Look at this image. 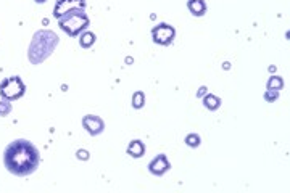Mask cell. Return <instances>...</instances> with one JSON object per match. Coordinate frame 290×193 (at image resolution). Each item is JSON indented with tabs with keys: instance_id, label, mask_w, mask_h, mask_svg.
<instances>
[{
	"instance_id": "1",
	"label": "cell",
	"mask_w": 290,
	"mask_h": 193,
	"mask_svg": "<svg viewBox=\"0 0 290 193\" xmlns=\"http://www.w3.org/2000/svg\"><path fill=\"white\" fill-rule=\"evenodd\" d=\"M41 156L39 150L35 148L29 140L18 139L11 142L5 148L4 153V164L11 174L24 177L32 174L39 166Z\"/></svg>"
},
{
	"instance_id": "2",
	"label": "cell",
	"mask_w": 290,
	"mask_h": 193,
	"mask_svg": "<svg viewBox=\"0 0 290 193\" xmlns=\"http://www.w3.org/2000/svg\"><path fill=\"white\" fill-rule=\"evenodd\" d=\"M58 35L50 29H41L32 35V41L29 44L28 58L31 65H41L42 62L50 56L58 45Z\"/></svg>"
},
{
	"instance_id": "3",
	"label": "cell",
	"mask_w": 290,
	"mask_h": 193,
	"mask_svg": "<svg viewBox=\"0 0 290 193\" xmlns=\"http://www.w3.org/2000/svg\"><path fill=\"white\" fill-rule=\"evenodd\" d=\"M89 23L90 20L86 13V8H72L58 18V26L62 28V31H65L69 37H76V35L86 31Z\"/></svg>"
},
{
	"instance_id": "4",
	"label": "cell",
	"mask_w": 290,
	"mask_h": 193,
	"mask_svg": "<svg viewBox=\"0 0 290 193\" xmlns=\"http://www.w3.org/2000/svg\"><path fill=\"white\" fill-rule=\"evenodd\" d=\"M24 92H26V86H24V82L18 76L7 78L0 82V96H2V100H18L24 95Z\"/></svg>"
},
{
	"instance_id": "5",
	"label": "cell",
	"mask_w": 290,
	"mask_h": 193,
	"mask_svg": "<svg viewBox=\"0 0 290 193\" xmlns=\"http://www.w3.org/2000/svg\"><path fill=\"white\" fill-rule=\"evenodd\" d=\"M176 37V29L168 23H160L152 29V39L158 45H169Z\"/></svg>"
},
{
	"instance_id": "6",
	"label": "cell",
	"mask_w": 290,
	"mask_h": 193,
	"mask_svg": "<svg viewBox=\"0 0 290 193\" xmlns=\"http://www.w3.org/2000/svg\"><path fill=\"white\" fill-rule=\"evenodd\" d=\"M82 126L86 129L90 136H100L103 129H105V123L100 116H95V114H87L84 116L82 119Z\"/></svg>"
},
{
	"instance_id": "7",
	"label": "cell",
	"mask_w": 290,
	"mask_h": 193,
	"mask_svg": "<svg viewBox=\"0 0 290 193\" xmlns=\"http://www.w3.org/2000/svg\"><path fill=\"white\" fill-rule=\"evenodd\" d=\"M72 8H86V0H57L53 8V16L58 20Z\"/></svg>"
},
{
	"instance_id": "8",
	"label": "cell",
	"mask_w": 290,
	"mask_h": 193,
	"mask_svg": "<svg viewBox=\"0 0 290 193\" xmlns=\"http://www.w3.org/2000/svg\"><path fill=\"white\" fill-rule=\"evenodd\" d=\"M169 167H171V164H169L168 158H166V155H158L156 156L155 160L150 161L149 164V171L153 174V176H165L168 171H169Z\"/></svg>"
},
{
	"instance_id": "9",
	"label": "cell",
	"mask_w": 290,
	"mask_h": 193,
	"mask_svg": "<svg viewBox=\"0 0 290 193\" xmlns=\"http://www.w3.org/2000/svg\"><path fill=\"white\" fill-rule=\"evenodd\" d=\"M187 8L193 16H203L207 13V4H205V0H187Z\"/></svg>"
},
{
	"instance_id": "10",
	"label": "cell",
	"mask_w": 290,
	"mask_h": 193,
	"mask_svg": "<svg viewBox=\"0 0 290 193\" xmlns=\"http://www.w3.org/2000/svg\"><path fill=\"white\" fill-rule=\"evenodd\" d=\"M128 155L132 158H142L145 155V145L140 140H132L128 147Z\"/></svg>"
},
{
	"instance_id": "11",
	"label": "cell",
	"mask_w": 290,
	"mask_h": 193,
	"mask_svg": "<svg viewBox=\"0 0 290 193\" xmlns=\"http://www.w3.org/2000/svg\"><path fill=\"white\" fill-rule=\"evenodd\" d=\"M202 99H203V105H205V108H208L210 111H216L218 108L221 106V99H220V96H218V95L207 93V95H203Z\"/></svg>"
},
{
	"instance_id": "12",
	"label": "cell",
	"mask_w": 290,
	"mask_h": 193,
	"mask_svg": "<svg viewBox=\"0 0 290 193\" xmlns=\"http://www.w3.org/2000/svg\"><path fill=\"white\" fill-rule=\"evenodd\" d=\"M97 37H95V34L90 32V31H84L81 32V39H79V45L82 48H90L94 44H95Z\"/></svg>"
},
{
	"instance_id": "13",
	"label": "cell",
	"mask_w": 290,
	"mask_h": 193,
	"mask_svg": "<svg viewBox=\"0 0 290 193\" xmlns=\"http://www.w3.org/2000/svg\"><path fill=\"white\" fill-rule=\"evenodd\" d=\"M266 87L273 89V90H281L284 87V79L279 76H271L268 79V84H266Z\"/></svg>"
},
{
	"instance_id": "14",
	"label": "cell",
	"mask_w": 290,
	"mask_h": 193,
	"mask_svg": "<svg viewBox=\"0 0 290 193\" xmlns=\"http://www.w3.org/2000/svg\"><path fill=\"white\" fill-rule=\"evenodd\" d=\"M143 105H145V93L137 90L132 95V106H134L136 110H140V108H143Z\"/></svg>"
},
{
	"instance_id": "15",
	"label": "cell",
	"mask_w": 290,
	"mask_h": 193,
	"mask_svg": "<svg viewBox=\"0 0 290 193\" xmlns=\"http://www.w3.org/2000/svg\"><path fill=\"white\" fill-rule=\"evenodd\" d=\"M186 143L189 145L190 148H197V147H200L202 139H200L198 134H189V136L186 137Z\"/></svg>"
},
{
	"instance_id": "16",
	"label": "cell",
	"mask_w": 290,
	"mask_h": 193,
	"mask_svg": "<svg viewBox=\"0 0 290 193\" xmlns=\"http://www.w3.org/2000/svg\"><path fill=\"white\" fill-rule=\"evenodd\" d=\"M277 99H279V90H273V89H268V90L264 92V100H266V102L273 103V102H276Z\"/></svg>"
},
{
	"instance_id": "17",
	"label": "cell",
	"mask_w": 290,
	"mask_h": 193,
	"mask_svg": "<svg viewBox=\"0 0 290 193\" xmlns=\"http://www.w3.org/2000/svg\"><path fill=\"white\" fill-rule=\"evenodd\" d=\"M11 113V103L8 100H0V116H8Z\"/></svg>"
},
{
	"instance_id": "18",
	"label": "cell",
	"mask_w": 290,
	"mask_h": 193,
	"mask_svg": "<svg viewBox=\"0 0 290 193\" xmlns=\"http://www.w3.org/2000/svg\"><path fill=\"white\" fill-rule=\"evenodd\" d=\"M76 156H78L79 160H84V161H87V160H89V151H87V150H78Z\"/></svg>"
},
{
	"instance_id": "19",
	"label": "cell",
	"mask_w": 290,
	"mask_h": 193,
	"mask_svg": "<svg viewBox=\"0 0 290 193\" xmlns=\"http://www.w3.org/2000/svg\"><path fill=\"white\" fill-rule=\"evenodd\" d=\"M207 90H208V89L205 87V86H203V87H200V89H198V92H197V96H198V99H202L203 95H207V93H208Z\"/></svg>"
},
{
	"instance_id": "20",
	"label": "cell",
	"mask_w": 290,
	"mask_h": 193,
	"mask_svg": "<svg viewBox=\"0 0 290 193\" xmlns=\"http://www.w3.org/2000/svg\"><path fill=\"white\" fill-rule=\"evenodd\" d=\"M132 62H134V60H132L131 56H128V58H126V63H128V65H131Z\"/></svg>"
},
{
	"instance_id": "21",
	"label": "cell",
	"mask_w": 290,
	"mask_h": 193,
	"mask_svg": "<svg viewBox=\"0 0 290 193\" xmlns=\"http://www.w3.org/2000/svg\"><path fill=\"white\" fill-rule=\"evenodd\" d=\"M223 68H224V69H229V63H223Z\"/></svg>"
},
{
	"instance_id": "22",
	"label": "cell",
	"mask_w": 290,
	"mask_h": 193,
	"mask_svg": "<svg viewBox=\"0 0 290 193\" xmlns=\"http://www.w3.org/2000/svg\"><path fill=\"white\" fill-rule=\"evenodd\" d=\"M35 2H38V4H44V2H47V0H35Z\"/></svg>"
}]
</instances>
